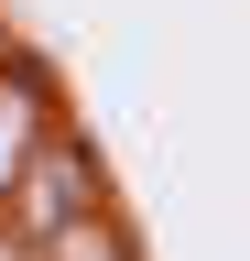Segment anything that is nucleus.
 <instances>
[{"instance_id": "f257e3e1", "label": "nucleus", "mask_w": 250, "mask_h": 261, "mask_svg": "<svg viewBox=\"0 0 250 261\" xmlns=\"http://www.w3.org/2000/svg\"><path fill=\"white\" fill-rule=\"evenodd\" d=\"M98 207H109V185H98V163H87V142L54 130V142L11 174V196H0V240L11 250H54L76 218H98Z\"/></svg>"}, {"instance_id": "f03ea898", "label": "nucleus", "mask_w": 250, "mask_h": 261, "mask_svg": "<svg viewBox=\"0 0 250 261\" xmlns=\"http://www.w3.org/2000/svg\"><path fill=\"white\" fill-rule=\"evenodd\" d=\"M54 142V87H44V65H22L11 55V76H0V196H11V174Z\"/></svg>"}, {"instance_id": "7ed1b4c3", "label": "nucleus", "mask_w": 250, "mask_h": 261, "mask_svg": "<svg viewBox=\"0 0 250 261\" xmlns=\"http://www.w3.org/2000/svg\"><path fill=\"white\" fill-rule=\"evenodd\" d=\"M44 261H131V240H120V218L98 207V218H76V228H66V240H54Z\"/></svg>"}, {"instance_id": "20e7f679", "label": "nucleus", "mask_w": 250, "mask_h": 261, "mask_svg": "<svg viewBox=\"0 0 250 261\" xmlns=\"http://www.w3.org/2000/svg\"><path fill=\"white\" fill-rule=\"evenodd\" d=\"M0 76H11V44H0Z\"/></svg>"}]
</instances>
